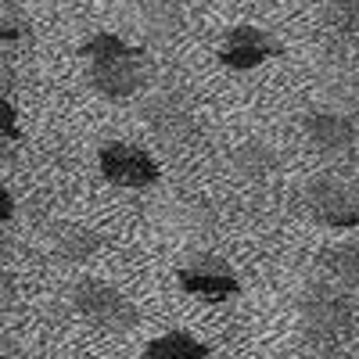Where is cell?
<instances>
[{
    "instance_id": "ba28073f",
    "label": "cell",
    "mask_w": 359,
    "mask_h": 359,
    "mask_svg": "<svg viewBox=\"0 0 359 359\" xmlns=\"http://www.w3.org/2000/svg\"><path fill=\"white\" fill-rule=\"evenodd\" d=\"M302 137L323 158H345L359 140L355 123L338 108H320V111L302 115Z\"/></svg>"
},
{
    "instance_id": "9c48e42d",
    "label": "cell",
    "mask_w": 359,
    "mask_h": 359,
    "mask_svg": "<svg viewBox=\"0 0 359 359\" xmlns=\"http://www.w3.org/2000/svg\"><path fill=\"white\" fill-rule=\"evenodd\" d=\"M144 123L155 137L162 140H184L194 133V104L180 94V90H158L155 97H147L144 104Z\"/></svg>"
},
{
    "instance_id": "8fae6325",
    "label": "cell",
    "mask_w": 359,
    "mask_h": 359,
    "mask_svg": "<svg viewBox=\"0 0 359 359\" xmlns=\"http://www.w3.org/2000/svg\"><path fill=\"white\" fill-rule=\"evenodd\" d=\"M50 252L65 262H86L101 252V237L79 223H57L50 226Z\"/></svg>"
},
{
    "instance_id": "7c38bea8",
    "label": "cell",
    "mask_w": 359,
    "mask_h": 359,
    "mask_svg": "<svg viewBox=\"0 0 359 359\" xmlns=\"http://www.w3.org/2000/svg\"><path fill=\"white\" fill-rule=\"evenodd\" d=\"M320 266L327 280L341 284L345 291H359V241H341V245L323 248Z\"/></svg>"
},
{
    "instance_id": "e0dca14e",
    "label": "cell",
    "mask_w": 359,
    "mask_h": 359,
    "mask_svg": "<svg viewBox=\"0 0 359 359\" xmlns=\"http://www.w3.org/2000/svg\"><path fill=\"white\" fill-rule=\"evenodd\" d=\"M22 140V126H18V108L15 101L4 94V144H18Z\"/></svg>"
},
{
    "instance_id": "30bf717a",
    "label": "cell",
    "mask_w": 359,
    "mask_h": 359,
    "mask_svg": "<svg viewBox=\"0 0 359 359\" xmlns=\"http://www.w3.org/2000/svg\"><path fill=\"white\" fill-rule=\"evenodd\" d=\"M133 22L151 43H172L187 25L184 4L180 0H137L133 4Z\"/></svg>"
},
{
    "instance_id": "5bb4252c",
    "label": "cell",
    "mask_w": 359,
    "mask_h": 359,
    "mask_svg": "<svg viewBox=\"0 0 359 359\" xmlns=\"http://www.w3.org/2000/svg\"><path fill=\"white\" fill-rule=\"evenodd\" d=\"M230 165H233V172L241 180H266L269 172H277L280 158L273 155V147H266L262 140H248L241 147H233Z\"/></svg>"
},
{
    "instance_id": "9a60e30c",
    "label": "cell",
    "mask_w": 359,
    "mask_h": 359,
    "mask_svg": "<svg viewBox=\"0 0 359 359\" xmlns=\"http://www.w3.org/2000/svg\"><path fill=\"white\" fill-rule=\"evenodd\" d=\"M316 11L331 33L359 40V0H316Z\"/></svg>"
},
{
    "instance_id": "ac0fdd59",
    "label": "cell",
    "mask_w": 359,
    "mask_h": 359,
    "mask_svg": "<svg viewBox=\"0 0 359 359\" xmlns=\"http://www.w3.org/2000/svg\"><path fill=\"white\" fill-rule=\"evenodd\" d=\"M0 219H4V223H11V219H15V198H11V191H8V187L0 191Z\"/></svg>"
},
{
    "instance_id": "8992f818",
    "label": "cell",
    "mask_w": 359,
    "mask_h": 359,
    "mask_svg": "<svg viewBox=\"0 0 359 359\" xmlns=\"http://www.w3.org/2000/svg\"><path fill=\"white\" fill-rule=\"evenodd\" d=\"M176 284L184 287L198 302H226V298L241 294L233 266L219 255H194L176 269Z\"/></svg>"
},
{
    "instance_id": "277c9868",
    "label": "cell",
    "mask_w": 359,
    "mask_h": 359,
    "mask_svg": "<svg viewBox=\"0 0 359 359\" xmlns=\"http://www.w3.org/2000/svg\"><path fill=\"white\" fill-rule=\"evenodd\" d=\"M306 208L323 226L352 230V226H359V184L352 176L320 172L306 184Z\"/></svg>"
},
{
    "instance_id": "7a4b0ae2",
    "label": "cell",
    "mask_w": 359,
    "mask_h": 359,
    "mask_svg": "<svg viewBox=\"0 0 359 359\" xmlns=\"http://www.w3.org/2000/svg\"><path fill=\"white\" fill-rule=\"evenodd\" d=\"M306 334L320 345H341L359 331V306L345 294L341 284H309L298 298Z\"/></svg>"
},
{
    "instance_id": "4fadbf2b",
    "label": "cell",
    "mask_w": 359,
    "mask_h": 359,
    "mask_svg": "<svg viewBox=\"0 0 359 359\" xmlns=\"http://www.w3.org/2000/svg\"><path fill=\"white\" fill-rule=\"evenodd\" d=\"M140 359H208V345L187 331H165L144 345Z\"/></svg>"
},
{
    "instance_id": "3957f363",
    "label": "cell",
    "mask_w": 359,
    "mask_h": 359,
    "mask_svg": "<svg viewBox=\"0 0 359 359\" xmlns=\"http://www.w3.org/2000/svg\"><path fill=\"white\" fill-rule=\"evenodd\" d=\"M69 302L83 320H90L97 331H108V334H130L140 323V309L133 306V298L97 277L76 280L69 287Z\"/></svg>"
},
{
    "instance_id": "2e32d148",
    "label": "cell",
    "mask_w": 359,
    "mask_h": 359,
    "mask_svg": "<svg viewBox=\"0 0 359 359\" xmlns=\"http://www.w3.org/2000/svg\"><path fill=\"white\" fill-rule=\"evenodd\" d=\"M0 36H4V54L11 57L15 50H25L33 40V25H29L25 11L15 0H4V15H0Z\"/></svg>"
},
{
    "instance_id": "5b68a950",
    "label": "cell",
    "mask_w": 359,
    "mask_h": 359,
    "mask_svg": "<svg viewBox=\"0 0 359 359\" xmlns=\"http://www.w3.org/2000/svg\"><path fill=\"white\" fill-rule=\"evenodd\" d=\"M97 169L111 187H123V191H147L162 180V169H158L155 155L144 151L140 144H130V140L101 144Z\"/></svg>"
},
{
    "instance_id": "d6986e66",
    "label": "cell",
    "mask_w": 359,
    "mask_h": 359,
    "mask_svg": "<svg viewBox=\"0 0 359 359\" xmlns=\"http://www.w3.org/2000/svg\"><path fill=\"white\" fill-rule=\"evenodd\" d=\"M43 359H54V355H43Z\"/></svg>"
},
{
    "instance_id": "6da1fadb",
    "label": "cell",
    "mask_w": 359,
    "mask_h": 359,
    "mask_svg": "<svg viewBox=\"0 0 359 359\" xmlns=\"http://www.w3.org/2000/svg\"><path fill=\"white\" fill-rule=\"evenodd\" d=\"M79 57L86 62V83L104 101H130L151 83V57L144 47L123 40L118 33H94L79 47Z\"/></svg>"
},
{
    "instance_id": "52a82bcc",
    "label": "cell",
    "mask_w": 359,
    "mask_h": 359,
    "mask_svg": "<svg viewBox=\"0 0 359 359\" xmlns=\"http://www.w3.org/2000/svg\"><path fill=\"white\" fill-rule=\"evenodd\" d=\"M280 54V43L259 25H233L219 43V65L230 72H252Z\"/></svg>"
}]
</instances>
